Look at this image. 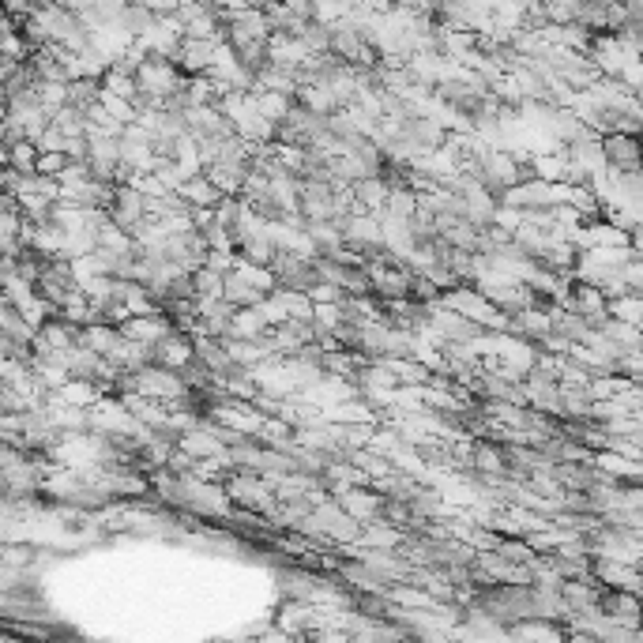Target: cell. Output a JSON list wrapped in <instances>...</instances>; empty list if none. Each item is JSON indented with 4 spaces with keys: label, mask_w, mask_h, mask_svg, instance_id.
<instances>
[{
    "label": "cell",
    "mask_w": 643,
    "mask_h": 643,
    "mask_svg": "<svg viewBox=\"0 0 643 643\" xmlns=\"http://www.w3.org/2000/svg\"><path fill=\"white\" fill-rule=\"evenodd\" d=\"M226 493L234 497L237 508L245 512H256V516H275L279 508V493H275V482L260 471H245V467H234L226 474Z\"/></svg>",
    "instance_id": "obj_1"
},
{
    "label": "cell",
    "mask_w": 643,
    "mask_h": 643,
    "mask_svg": "<svg viewBox=\"0 0 643 643\" xmlns=\"http://www.w3.org/2000/svg\"><path fill=\"white\" fill-rule=\"evenodd\" d=\"M444 305L459 309L467 320H474L478 328H486V331H508V324H512V316L501 313V309H497V305H493V301H489L474 283L452 286V290L444 294Z\"/></svg>",
    "instance_id": "obj_2"
},
{
    "label": "cell",
    "mask_w": 643,
    "mask_h": 643,
    "mask_svg": "<svg viewBox=\"0 0 643 643\" xmlns=\"http://www.w3.org/2000/svg\"><path fill=\"white\" fill-rule=\"evenodd\" d=\"M301 219L305 222L339 219V181L305 177L301 181Z\"/></svg>",
    "instance_id": "obj_3"
},
{
    "label": "cell",
    "mask_w": 643,
    "mask_h": 643,
    "mask_svg": "<svg viewBox=\"0 0 643 643\" xmlns=\"http://www.w3.org/2000/svg\"><path fill=\"white\" fill-rule=\"evenodd\" d=\"M565 305L576 309L591 328H606V320H610V294L598 290L595 283H587V279H572V294H568Z\"/></svg>",
    "instance_id": "obj_4"
},
{
    "label": "cell",
    "mask_w": 643,
    "mask_h": 643,
    "mask_svg": "<svg viewBox=\"0 0 643 643\" xmlns=\"http://www.w3.org/2000/svg\"><path fill=\"white\" fill-rule=\"evenodd\" d=\"M76 343H79L76 324L64 320L61 313H53L42 328L34 331V358H42V354H68Z\"/></svg>",
    "instance_id": "obj_5"
},
{
    "label": "cell",
    "mask_w": 643,
    "mask_h": 643,
    "mask_svg": "<svg viewBox=\"0 0 643 643\" xmlns=\"http://www.w3.org/2000/svg\"><path fill=\"white\" fill-rule=\"evenodd\" d=\"M602 147L610 170H643V132H606Z\"/></svg>",
    "instance_id": "obj_6"
},
{
    "label": "cell",
    "mask_w": 643,
    "mask_h": 643,
    "mask_svg": "<svg viewBox=\"0 0 643 643\" xmlns=\"http://www.w3.org/2000/svg\"><path fill=\"white\" fill-rule=\"evenodd\" d=\"M76 271H72V260H49L46 271L38 275V294L53 305V309H61L64 298L76 290Z\"/></svg>",
    "instance_id": "obj_7"
},
{
    "label": "cell",
    "mask_w": 643,
    "mask_h": 643,
    "mask_svg": "<svg viewBox=\"0 0 643 643\" xmlns=\"http://www.w3.org/2000/svg\"><path fill=\"white\" fill-rule=\"evenodd\" d=\"M151 358H155V365H166V369H177V373H181L189 361H196V335L173 328L166 339H158V343L151 346Z\"/></svg>",
    "instance_id": "obj_8"
},
{
    "label": "cell",
    "mask_w": 643,
    "mask_h": 643,
    "mask_svg": "<svg viewBox=\"0 0 643 643\" xmlns=\"http://www.w3.org/2000/svg\"><path fill=\"white\" fill-rule=\"evenodd\" d=\"M110 219L136 230L147 219V196L136 185H113V200H110Z\"/></svg>",
    "instance_id": "obj_9"
},
{
    "label": "cell",
    "mask_w": 643,
    "mask_h": 643,
    "mask_svg": "<svg viewBox=\"0 0 643 643\" xmlns=\"http://www.w3.org/2000/svg\"><path fill=\"white\" fill-rule=\"evenodd\" d=\"M335 501L343 504L346 512L354 519H361V523H373V519H380L384 516V493L380 489H373V486H350V489H343Z\"/></svg>",
    "instance_id": "obj_10"
},
{
    "label": "cell",
    "mask_w": 643,
    "mask_h": 643,
    "mask_svg": "<svg viewBox=\"0 0 643 643\" xmlns=\"http://www.w3.org/2000/svg\"><path fill=\"white\" fill-rule=\"evenodd\" d=\"M226 38H185L181 42V53H177V64H181V72L185 76H200L207 72L215 57H219V49Z\"/></svg>",
    "instance_id": "obj_11"
},
{
    "label": "cell",
    "mask_w": 643,
    "mask_h": 643,
    "mask_svg": "<svg viewBox=\"0 0 643 643\" xmlns=\"http://www.w3.org/2000/svg\"><path fill=\"white\" fill-rule=\"evenodd\" d=\"M196 313H200V328L204 335H215V339H226L230 335V324H234L237 305H230L226 298H196Z\"/></svg>",
    "instance_id": "obj_12"
},
{
    "label": "cell",
    "mask_w": 643,
    "mask_h": 643,
    "mask_svg": "<svg viewBox=\"0 0 643 643\" xmlns=\"http://www.w3.org/2000/svg\"><path fill=\"white\" fill-rule=\"evenodd\" d=\"M125 331L117 328V324H87V328H79V343L98 350L102 358L117 361L121 358V350H125Z\"/></svg>",
    "instance_id": "obj_13"
},
{
    "label": "cell",
    "mask_w": 643,
    "mask_h": 643,
    "mask_svg": "<svg viewBox=\"0 0 643 643\" xmlns=\"http://www.w3.org/2000/svg\"><path fill=\"white\" fill-rule=\"evenodd\" d=\"M267 49H271V64H283L294 76H298V68H305V64L313 61V53H309L305 42L294 38V34H271V46Z\"/></svg>",
    "instance_id": "obj_14"
},
{
    "label": "cell",
    "mask_w": 643,
    "mask_h": 643,
    "mask_svg": "<svg viewBox=\"0 0 643 643\" xmlns=\"http://www.w3.org/2000/svg\"><path fill=\"white\" fill-rule=\"evenodd\" d=\"M121 331H125L128 339H140V343L155 346L158 339H166V335H170L173 324H170V316L166 313H151V316H132V320H125Z\"/></svg>",
    "instance_id": "obj_15"
},
{
    "label": "cell",
    "mask_w": 643,
    "mask_h": 643,
    "mask_svg": "<svg viewBox=\"0 0 643 643\" xmlns=\"http://www.w3.org/2000/svg\"><path fill=\"white\" fill-rule=\"evenodd\" d=\"M403 538L407 531L403 527H395L392 519H373V523H365V531H361V542L358 546H369V549H399L403 546Z\"/></svg>",
    "instance_id": "obj_16"
},
{
    "label": "cell",
    "mask_w": 643,
    "mask_h": 643,
    "mask_svg": "<svg viewBox=\"0 0 643 643\" xmlns=\"http://www.w3.org/2000/svg\"><path fill=\"white\" fill-rule=\"evenodd\" d=\"M298 76L290 72V68H283V64H271L267 61L260 72H256V87L252 91H279V95H290L298 98Z\"/></svg>",
    "instance_id": "obj_17"
},
{
    "label": "cell",
    "mask_w": 643,
    "mask_h": 643,
    "mask_svg": "<svg viewBox=\"0 0 643 643\" xmlns=\"http://www.w3.org/2000/svg\"><path fill=\"white\" fill-rule=\"evenodd\" d=\"M181 196H185V204L189 207H219L222 200H226V192L207 177V173H196V177H189L185 185H181Z\"/></svg>",
    "instance_id": "obj_18"
},
{
    "label": "cell",
    "mask_w": 643,
    "mask_h": 643,
    "mask_svg": "<svg viewBox=\"0 0 643 643\" xmlns=\"http://www.w3.org/2000/svg\"><path fill=\"white\" fill-rule=\"evenodd\" d=\"M354 192H358V211H384V204H388V181L380 177V173H369V177H361V181H354ZM354 211V215H358Z\"/></svg>",
    "instance_id": "obj_19"
},
{
    "label": "cell",
    "mask_w": 643,
    "mask_h": 643,
    "mask_svg": "<svg viewBox=\"0 0 643 643\" xmlns=\"http://www.w3.org/2000/svg\"><path fill=\"white\" fill-rule=\"evenodd\" d=\"M298 102L305 106V110L320 113V117H331V113L343 110V102H339V98H335V91H331V87H324V83H301Z\"/></svg>",
    "instance_id": "obj_20"
},
{
    "label": "cell",
    "mask_w": 643,
    "mask_h": 643,
    "mask_svg": "<svg viewBox=\"0 0 643 643\" xmlns=\"http://www.w3.org/2000/svg\"><path fill=\"white\" fill-rule=\"evenodd\" d=\"M267 298H271V294H264L260 286H252L241 271H230V275H226V301L237 305V309H252V305H260V301Z\"/></svg>",
    "instance_id": "obj_21"
},
{
    "label": "cell",
    "mask_w": 643,
    "mask_h": 643,
    "mask_svg": "<svg viewBox=\"0 0 643 643\" xmlns=\"http://www.w3.org/2000/svg\"><path fill=\"white\" fill-rule=\"evenodd\" d=\"M271 324H267V316L252 305V309H237L234 313V324H230V339H264Z\"/></svg>",
    "instance_id": "obj_22"
},
{
    "label": "cell",
    "mask_w": 643,
    "mask_h": 643,
    "mask_svg": "<svg viewBox=\"0 0 643 643\" xmlns=\"http://www.w3.org/2000/svg\"><path fill=\"white\" fill-rule=\"evenodd\" d=\"M98 98H102V79H95V76L68 79V106H76V110L87 113Z\"/></svg>",
    "instance_id": "obj_23"
},
{
    "label": "cell",
    "mask_w": 643,
    "mask_h": 643,
    "mask_svg": "<svg viewBox=\"0 0 643 643\" xmlns=\"http://www.w3.org/2000/svg\"><path fill=\"white\" fill-rule=\"evenodd\" d=\"M102 354L91 350V346L76 343L68 350V369H72V377H83V380H98V369H102Z\"/></svg>",
    "instance_id": "obj_24"
},
{
    "label": "cell",
    "mask_w": 643,
    "mask_h": 643,
    "mask_svg": "<svg viewBox=\"0 0 643 643\" xmlns=\"http://www.w3.org/2000/svg\"><path fill=\"white\" fill-rule=\"evenodd\" d=\"M117 23H121L132 38H143V34L158 23V16L151 12V8H143V4H136V0H128L125 8H121V19H117Z\"/></svg>",
    "instance_id": "obj_25"
},
{
    "label": "cell",
    "mask_w": 643,
    "mask_h": 643,
    "mask_svg": "<svg viewBox=\"0 0 643 643\" xmlns=\"http://www.w3.org/2000/svg\"><path fill=\"white\" fill-rule=\"evenodd\" d=\"M61 399H64V403H76V407H95L98 399H102V388H98L95 380L72 377L61 388Z\"/></svg>",
    "instance_id": "obj_26"
},
{
    "label": "cell",
    "mask_w": 643,
    "mask_h": 643,
    "mask_svg": "<svg viewBox=\"0 0 643 643\" xmlns=\"http://www.w3.org/2000/svg\"><path fill=\"white\" fill-rule=\"evenodd\" d=\"M610 316L613 320H628V324H640L643 328V294L640 290H628L610 298Z\"/></svg>",
    "instance_id": "obj_27"
},
{
    "label": "cell",
    "mask_w": 643,
    "mask_h": 643,
    "mask_svg": "<svg viewBox=\"0 0 643 643\" xmlns=\"http://www.w3.org/2000/svg\"><path fill=\"white\" fill-rule=\"evenodd\" d=\"M256 95V106L264 113L267 121H275V125H283L286 113L294 110V98L290 95H279V91H252Z\"/></svg>",
    "instance_id": "obj_28"
},
{
    "label": "cell",
    "mask_w": 643,
    "mask_h": 643,
    "mask_svg": "<svg viewBox=\"0 0 643 643\" xmlns=\"http://www.w3.org/2000/svg\"><path fill=\"white\" fill-rule=\"evenodd\" d=\"M4 155H8V166H16L19 173H38V155H42V147L34 140H19L12 147H4Z\"/></svg>",
    "instance_id": "obj_29"
},
{
    "label": "cell",
    "mask_w": 643,
    "mask_h": 643,
    "mask_svg": "<svg viewBox=\"0 0 643 643\" xmlns=\"http://www.w3.org/2000/svg\"><path fill=\"white\" fill-rule=\"evenodd\" d=\"M192 283H196V298H226V275L215 267H196Z\"/></svg>",
    "instance_id": "obj_30"
},
{
    "label": "cell",
    "mask_w": 643,
    "mask_h": 643,
    "mask_svg": "<svg viewBox=\"0 0 643 643\" xmlns=\"http://www.w3.org/2000/svg\"><path fill=\"white\" fill-rule=\"evenodd\" d=\"M422 204V196L414 189H392L388 192V204H384V215H395V219H414V211Z\"/></svg>",
    "instance_id": "obj_31"
},
{
    "label": "cell",
    "mask_w": 643,
    "mask_h": 643,
    "mask_svg": "<svg viewBox=\"0 0 643 643\" xmlns=\"http://www.w3.org/2000/svg\"><path fill=\"white\" fill-rule=\"evenodd\" d=\"M38 98H42V110L53 117L57 110L68 106V83H64V79H42V83H38Z\"/></svg>",
    "instance_id": "obj_32"
},
{
    "label": "cell",
    "mask_w": 643,
    "mask_h": 643,
    "mask_svg": "<svg viewBox=\"0 0 643 643\" xmlns=\"http://www.w3.org/2000/svg\"><path fill=\"white\" fill-rule=\"evenodd\" d=\"M410 230H414V237H418V241H433V237H440L437 211H433L429 204H418L414 219H410Z\"/></svg>",
    "instance_id": "obj_33"
},
{
    "label": "cell",
    "mask_w": 643,
    "mask_h": 643,
    "mask_svg": "<svg viewBox=\"0 0 643 643\" xmlns=\"http://www.w3.org/2000/svg\"><path fill=\"white\" fill-rule=\"evenodd\" d=\"M72 271H76V283H91V279H98V275H110V267H106V260L95 252H87V256H76L72 260Z\"/></svg>",
    "instance_id": "obj_34"
},
{
    "label": "cell",
    "mask_w": 643,
    "mask_h": 643,
    "mask_svg": "<svg viewBox=\"0 0 643 643\" xmlns=\"http://www.w3.org/2000/svg\"><path fill=\"white\" fill-rule=\"evenodd\" d=\"M313 324H316V331H339L343 328V301H316Z\"/></svg>",
    "instance_id": "obj_35"
},
{
    "label": "cell",
    "mask_w": 643,
    "mask_h": 643,
    "mask_svg": "<svg viewBox=\"0 0 643 643\" xmlns=\"http://www.w3.org/2000/svg\"><path fill=\"white\" fill-rule=\"evenodd\" d=\"M444 298V290H440L425 271H414V279H410V301H422V305H433V301Z\"/></svg>",
    "instance_id": "obj_36"
},
{
    "label": "cell",
    "mask_w": 643,
    "mask_h": 643,
    "mask_svg": "<svg viewBox=\"0 0 643 643\" xmlns=\"http://www.w3.org/2000/svg\"><path fill=\"white\" fill-rule=\"evenodd\" d=\"M155 173L162 177V185H166L170 192H181V185L189 181V170H185V166H181L177 158H166V155H162V162H158Z\"/></svg>",
    "instance_id": "obj_37"
},
{
    "label": "cell",
    "mask_w": 643,
    "mask_h": 643,
    "mask_svg": "<svg viewBox=\"0 0 643 643\" xmlns=\"http://www.w3.org/2000/svg\"><path fill=\"white\" fill-rule=\"evenodd\" d=\"M68 151H42L38 155V173H46V177H61L64 170H68Z\"/></svg>",
    "instance_id": "obj_38"
},
{
    "label": "cell",
    "mask_w": 643,
    "mask_h": 643,
    "mask_svg": "<svg viewBox=\"0 0 643 643\" xmlns=\"http://www.w3.org/2000/svg\"><path fill=\"white\" fill-rule=\"evenodd\" d=\"M0 407H4V414H27L31 403H27L12 384H4V388H0Z\"/></svg>",
    "instance_id": "obj_39"
},
{
    "label": "cell",
    "mask_w": 643,
    "mask_h": 643,
    "mask_svg": "<svg viewBox=\"0 0 643 643\" xmlns=\"http://www.w3.org/2000/svg\"><path fill=\"white\" fill-rule=\"evenodd\" d=\"M38 147H42V151H64V147H68V136H64L61 128L53 125V121H49L46 125V132H42V136H38Z\"/></svg>",
    "instance_id": "obj_40"
},
{
    "label": "cell",
    "mask_w": 643,
    "mask_h": 643,
    "mask_svg": "<svg viewBox=\"0 0 643 643\" xmlns=\"http://www.w3.org/2000/svg\"><path fill=\"white\" fill-rule=\"evenodd\" d=\"M309 298H313V301H343L346 290L339 283H331V279H320V283L309 290Z\"/></svg>",
    "instance_id": "obj_41"
},
{
    "label": "cell",
    "mask_w": 643,
    "mask_h": 643,
    "mask_svg": "<svg viewBox=\"0 0 643 643\" xmlns=\"http://www.w3.org/2000/svg\"><path fill=\"white\" fill-rule=\"evenodd\" d=\"M497 226H504V230H508V234H516L519 226H523V211H516V207H497Z\"/></svg>",
    "instance_id": "obj_42"
}]
</instances>
